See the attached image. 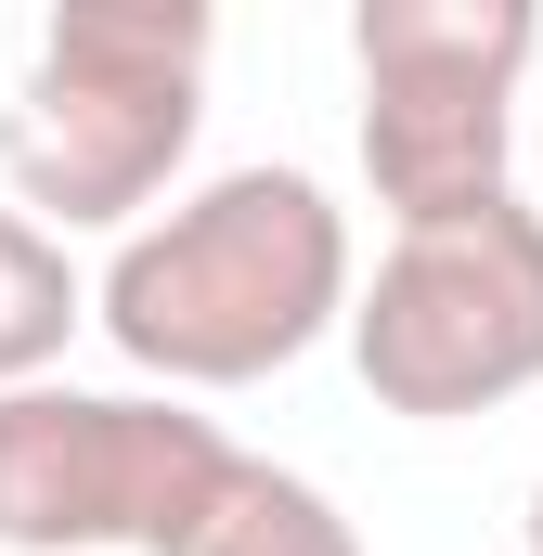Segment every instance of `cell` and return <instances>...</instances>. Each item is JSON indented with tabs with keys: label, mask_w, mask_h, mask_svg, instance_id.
<instances>
[{
	"label": "cell",
	"mask_w": 543,
	"mask_h": 556,
	"mask_svg": "<svg viewBox=\"0 0 543 556\" xmlns=\"http://www.w3.org/2000/svg\"><path fill=\"white\" fill-rule=\"evenodd\" d=\"M233 440L142 389L0 402V556H194L233 492Z\"/></svg>",
	"instance_id": "cell-3"
},
{
	"label": "cell",
	"mask_w": 543,
	"mask_h": 556,
	"mask_svg": "<svg viewBox=\"0 0 543 556\" xmlns=\"http://www.w3.org/2000/svg\"><path fill=\"white\" fill-rule=\"evenodd\" d=\"M350 363L414 427H466L543 389V207L492 194L440 233H402L350 298Z\"/></svg>",
	"instance_id": "cell-5"
},
{
	"label": "cell",
	"mask_w": 543,
	"mask_h": 556,
	"mask_svg": "<svg viewBox=\"0 0 543 556\" xmlns=\"http://www.w3.org/2000/svg\"><path fill=\"white\" fill-rule=\"evenodd\" d=\"M207 0H65L0 104V181L39 233H142L207 117Z\"/></svg>",
	"instance_id": "cell-2"
},
{
	"label": "cell",
	"mask_w": 543,
	"mask_h": 556,
	"mask_svg": "<svg viewBox=\"0 0 543 556\" xmlns=\"http://www.w3.org/2000/svg\"><path fill=\"white\" fill-rule=\"evenodd\" d=\"M78 324H91V285L65 260V233H39L26 207H0V402L52 389V363H65Z\"/></svg>",
	"instance_id": "cell-6"
},
{
	"label": "cell",
	"mask_w": 543,
	"mask_h": 556,
	"mask_svg": "<svg viewBox=\"0 0 543 556\" xmlns=\"http://www.w3.org/2000/svg\"><path fill=\"white\" fill-rule=\"evenodd\" d=\"M543 52L531 0H363L350 65H363V181L402 233H440L505 194L518 155V78Z\"/></svg>",
	"instance_id": "cell-4"
},
{
	"label": "cell",
	"mask_w": 543,
	"mask_h": 556,
	"mask_svg": "<svg viewBox=\"0 0 543 556\" xmlns=\"http://www.w3.org/2000/svg\"><path fill=\"white\" fill-rule=\"evenodd\" d=\"M194 556H363V531L337 518V492H311L298 466H233V492H220V518L194 531Z\"/></svg>",
	"instance_id": "cell-7"
},
{
	"label": "cell",
	"mask_w": 543,
	"mask_h": 556,
	"mask_svg": "<svg viewBox=\"0 0 543 556\" xmlns=\"http://www.w3.org/2000/svg\"><path fill=\"white\" fill-rule=\"evenodd\" d=\"M350 207L311 168H220L117 233L91 324L168 389H260L298 350L350 337Z\"/></svg>",
	"instance_id": "cell-1"
},
{
	"label": "cell",
	"mask_w": 543,
	"mask_h": 556,
	"mask_svg": "<svg viewBox=\"0 0 543 556\" xmlns=\"http://www.w3.org/2000/svg\"><path fill=\"white\" fill-rule=\"evenodd\" d=\"M531 556H543V479H531Z\"/></svg>",
	"instance_id": "cell-8"
}]
</instances>
